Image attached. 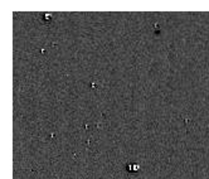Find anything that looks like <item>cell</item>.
I'll use <instances>...</instances> for the list:
<instances>
[{"mask_svg":"<svg viewBox=\"0 0 209 179\" xmlns=\"http://www.w3.org/2000/svg\"><path fill=\"white\" fill-rule=\"evenodd\" d=\"M50 18H52V14H50V13H44V14H43V19H44V20H49Z\"/></svg>","mask_w":209,"mask_h":179,"instance_id":"6da1fadb","label":"cell"}]
</instances>
